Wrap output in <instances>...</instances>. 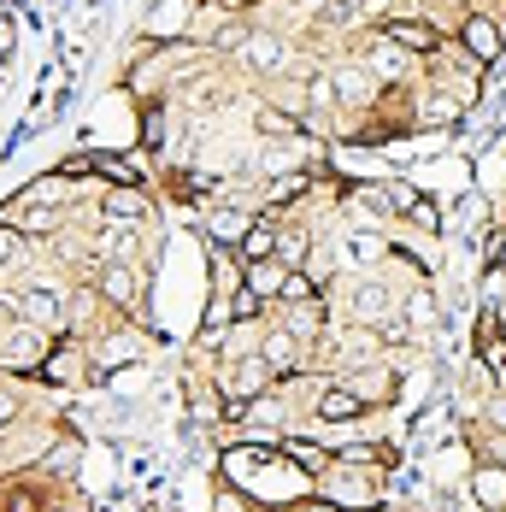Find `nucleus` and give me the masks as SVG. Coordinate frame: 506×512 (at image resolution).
I'll return each instance as SVG.
<instances>
[{"instance_id":"f257e3e1","label":"nucleus","mask_w":506,"mask_h":512,"mask_svg":"<svg viewBox=\"0 0 506 512\" xmlns=\"http://www.w3.org/2000/svg\"><path fill=\"white\" fill-rule=\"evenodd\" d=\"M218 389H224V401H248L253 407V401L271 389V365H265V354H242L236 365H224Z\"/></svg>"},{"instance_id":"f03ea898","label":"nucleus","mask_w":506,"mask_h":512,"mask_svg":"<svg viewBox=\"0 0 506 512\" xmlns=\"http://www.w3.org/2000/svg\"><path fill=\"white\" fill-rule=\"evenodd\" d=\"M6 307H18L36 330H59L65 324V307H59V295H53L48 283H30V289H12L6 295Z\"/></svg>"},{"instance_id":"7ed1b4c3","label":"nucleus","mask_w":506,"mask_h":512,"mask_svg":"<svg viewBox=\"0 0 506 512\" xmlns=\"http://www.w3.org/2000/svg\"><path fill=\"white\" fill-rule=\"evenodd\" d=\"M459 48L471 53L477 65H495V59L506 53V42H501V24H495V18H483V12H471V18L459 24Z\"/></svg>"},{"instance_id":"20e7f679","label":"nucleus","mask_w":506,"mask_h":512,"mask_svg":"<svg viewBox=\"0 0 506 512\" xmlns=\"http://www.w3.org/2000/svg\"><path fill=\"white\" fill-rule=\"evenodd\" d=\"M330 89H336V106H371V101H383V83H377L365 65H336V71H330Z\"/></svg>"},{"instance_id":"39448f33","label":"nucleus","mask_w":506,"mask_h":512,"mask_svg":"<svg viewBox=\"0 0 506 512\" xmlns=\"http://www.w3.org/2000/svg\"><path fill=\"white\" fill-rule=\"evenodd\" d=\"M48 348H53V336L48 330H36V324H24V330H12V342H6V365L12 371H36L42 359H48Z\"/></svg>"},{"instance_id":"423d86ee","label":"nucleus","mask_w":506,"mask_h":512,"mask_svg":"<svg viewBox=\"0 0 506 512\" xmlns=\"http://www.w3.org/2000/svg\"><path fill=\"white\" fill-rule=\"evenodd\" d=\"M383 42H395V48H406V53H436L442 48L436 24H424V18H389V24H383Z\"/></svg>"},{"instance_id":"0eeeda50","label":"nucleus","mask_w":506,"mask_h":512,"mask_svg":"<svg viewBox=\"0 0 506 512\" xmlns=\"http://www.w3.org/2000/svg\"><path fill=\"white\" fill-rule=\"evenodd\" d=\"M242 59H248L259 77H283V71H289V48H283L277 36H248V42H242Z\"/></svg>"},{"instance_id":"6e6552de","label":"nucleus","mask_w":506,"mask_h":512,"mask_svg":"<svg viewBox=\"0 0 506 512\" xmlns=\"http://www.w3.org/2000/svg\"><path fill=\"white\" fill-rule=\"evenodd\" d=\"M101 218H148V195H142V183H112L101 195Z\"/></svg>"},{"instance_id":"1a4fd4ad","label":"nucleus","mask_w":506,"mask_h":512,"mask_svg":"<svg viewBox=\"0 0 506 512\" xmlns=\"http://www.w3.org/2000/svg\"><path fill=\"white\" fill-rule=\"evenodd\" d=\"M395 389H401V383H395L389 365H359L354 371V395L365 401V407H371V401H395Z\"/></svg>"},{"instance_id":"9d476101","label":"nucleus","mask_w":506,"mask_h":512,"mask_svg":"<svg viewBox=\"0 0 506 512\" xmlns=\"http://www.w3.org/2000/svg\"><path fill=\"white\" fill-rule=\"evenodd\" d=\"M389 289L377 283V277H359L354 283V318H365V324H377V318H389Z\"/></svg>"},{"instance_id":"9b49d317","label":"nucleus","mask_w":506,"mask_h":512,"mask_svg":"<svg viewBox=\"0 0 506 512\" xmlns=\"http://www.w3.org/2000/svg\"><path fill=\"white\" fill-rule=\"evenodd\" d=\"M253 124H259V136H283V142H306V124L295 118V112L259 106V112H253Z\"/></svg>"},{"instance_id":"f8f14e48","label":"nucleus","mask_w":506,"mask_h":512,"mask_svg":"<svg viewBox=\"0 0 506 512\" xmlns=\"http://www.w3.org/2000/svg\"><path fill=\"white\" fill-rule=\"evenodd\" d=\"M471 489H477V501L489 512H501L506 507V465H477L471 471Z\"/></svg>"},{"instance_id":"ddd939ff","label":"nucleus","mask_w":506,"mask_h":512,"mask_svg":"<svg viewBox=\"0 0 506 512\" xmlns=\"http://www.w3.org/2000/svg\"><path fill=\"white\" fill-rule=\"evenodd\" d=\"M189 12H195V0H165V6L148 18V42H171V36L183 30V18H189Z\"/></svg>"},{"instance_id":"4468645a","label":"nucleus","mask_w":506,"mask_h":512,"mask_svg":"<svg viewBox=\"0 0 506 512\" xmlns=\"http://www.w3.org/2000/svg\"><path fill=\"white\" fill-rule=\"evenodd\" d=\"M359 412H365V401H359L354 389H324V395H318V418H324V424H348Z\"/></svg>"},{"instance_id":"2eb2a0df","label":"nucleus","mask_w":506,"mask_h":512,"mask_svg":"<svg viewBox=\"0 0 506 512\" xmlns=\"http://www.w3.org/2000/svg\"><path fill=\"white\" fill-rule=\"evenodd\" d=\"M459 112H465V101H459V95H448V89H430V95L418 101V124H459Z\"/></svg>"},{"instance_id":"dca6fc26","label":"nucleus","mask_w":506,"mask_h":512,"mask_svg":"<svg viewBox=\"0 0 506 512\" xmlns=\"http://www.w3.org/2000/svg\"><path fill=\"white\" fill-rule=\"evenodd\" d=\"M248 212H236V206H218V212H212V218H206V230H212V242H218V248H230V242H242V236H248Z\"/></svg>"},{"instance_id":"f3484780","label":"nucleus","mask_w":506,"mask_h":512,"mask_svg":"<svg viewBox=\"0 0 506 512\" xmlns=\"http://www.w3.org/2000/svg\"><path fill=\"white\" fill-rule=\"evenodd\" d=\"M236 248H242V259H277V224H265V218H253L248 224V236H242V242H236Z\"/></svg>"},{"instance_id":"a211bd4d","label":"nucleus","mask_w":506,"mask_h":512,"mask_svg":"<svg viewBox=\"0 0 506 512\" xmlns=\"http://www.w3.org/2000/svg\"><path fill=\"white\" fill-rule=\"evenodd\" d=\"M242 283H248L259 301H277V289H283V265H277V259H253Z\"/></svg>"},{"instance_id":"6ab92c4d","label":"nucleus","mask_w":506,"mask_h":512,"mask_svg":"<svg viewBox=\"0 0 506 512\" xmlns=\"http://www.w3.org/2000/svg\"><path fill=\"white\" fill-rule=\"evenodd\" d=\"M101 295L118 301V307H136V271L130 265H106L101 271Z\"/></svg>"},{"instance_id":"aec40b11","label":"nucleus","mask_w":506,"mask_h":512,"mask_svg":"<svg viewBox=\"0 0 506 512\" xmlns=\"http://www.w3.org/2000/svg\"><path fill=\"white\" fill-rule=\"evenodd\" d=\"M295 359H301V336H295V330H271V336H265V365H271V371H289Z\"/></svg>"},{"instance_id":"412c9836","label":"nucleus","mask_w":506,"mask_h":512,"mask_svg":"<svg viewBox=\"0 0 506 512\" xmlns=\"http://www.w3.org/2000/svg\"><path fill=\"white\" fill-rule=\"evenodd\" d=\"M306 254H312V236L306 230H277V265L283 271H301Z\"/></svg>"},{"instance_id":"4be33fe9","label":"nucleus","mask_w":506,"mask_h":512,"mask_svg":"<svg viewBox=\"0 0 506 512\" xmlns=\"http://www.w3.org/2000/svg\"><path fill=\"white\" fill-rule=\"evenodd\" d=\"M365 71H371V77H401V71H406V48H395V42L371 48V53H365Z\"/></svg>"},{"instance_id":"5701e85b","label":"nucleus","mask_w":506,"mask_h":512,"mask_svg":"<svg viewBox=\"0 0 506 512\" xmlns=\"http://www.w3.org/2000/svg\"><path fill=\"white\" fill-rule=\"evenodd\" d=\"M401 212L412 218V224H418V230H424V236H436V230H442V206L430 201V195H412Z\"/></svg>"},{"instance_id":"b1692460","label":"nucleus","mask_w":506,"mask_h":512,"mask_svg":"<svg viewBox=\"0 0 506 512\" xmlns=\"http://www.w3.org/2000/svg\"><path fill=\"white\" fill-rule=\"evenodd\" d=\"M89 171H101V177H112V183H136V165L118 154H89Z\"/></svg>"},{"instance_id":"393cba45","label":"nucleus","mask_w":506,"mask_h":512,"mask_svg":"<svg viewBox=\"0 0 506 512\" xmlns=\"http://www.w3.org/2000/svg\"><path fill=\"white\" fill-rule=\"evenodd\" d=\"M306 106H312V112H330V106H336L330 71H312V77H306Z\"/></svg>"},{"instance_id":"a878e982","label":"nucleus","mask_w":506,"mask_h":512,"mask_svg":"<svg viewBox=\"0 0 506 512\" xmlns=\"http://www.w3.org/2000/svg\"><path fill=\"white\" fill-rule=\"evenodd\" d=\"M259 307H265V301L253 295L248 283H236V289H230V318H236V324H248V318H259Z\"/></svg>"},{"instance_id":"bb28decb","label":"nucleus","mask_w":506,"mask_h":512,"mask_svg":"<svg viewBox=\"0 0 506 512\" xmlns=\"http://www.w3.org/2000/svg\"><path fill=\"white\" fill-rule=\"evenodd\" d=\"M277 454H283V460H295V465H324V454H318L312 442H283Z\"/></svg>"},{"instance_id":"cd10ccee","label":"nucleus","mask_w":506,"mask_h":512,"mask_svg":"<svg viewBox=\"0 0 506 512\" xmlns=\"http://www.w3.org/2000/svg\"><path fill=\"white\" fill-rule=\"evenodd\" d=\"M142 136H148V148H165V112L148 106V118H142Z\"/></svg>"},{"instance_id":"c85d7f7f","label":"nucleus","mask_w":506,"mask_h":512,"mask_svg":"<svg viewBox=\"0 0 506 512\" xmlns=\"http://www.w3.org/2000/svg\"><path fill=\"white\" fill-rule=\"evenodd\" d=\"M406 312H412L418 324H430V318H436V295H430V289H418V295L406 301Z\"/></svg>"},{"instance_id":"c756f323","label":"nucleus","mask_w":506,"mask_h":512,"mask_svg":"<svg viewBox=\"0 0 506 512\" xmlns=\"http://www.w3.org/2000/svg\"><path fill=\"white\" fill-rule=\"evenodd\" d=\"M12 42H18V24H12V18H0V65L12 59Z\"/></svg>"},{"instance_id":"7c9ffc66","label":"nucleus","mask_w":506,"mask_h":512,"mask_svg":"<svg viewBox=\"0 0 506 512\" xmlns=\"http://www.w3.org/2000/svg\"><path fill=\"white\" fill-rule=\"evenodd\" d=\"M48 465H59V471H65V465H77V442H59V448L48 454Z\"/></svg>"},{"instance_id":"2f4dec72","label":"nucleus","mask_w":506,"mask_h":512,"mask_svg":"<svg viewBox=\"0 0 506 512\" xmlns=\"http://www.w3.org/2000/svg\"><path fill=\"white\" fill-rule=\"evenodd\" d=\"M6 259H18V236H12V230H0V265H6Z\"/></svg>"},{"instance_id":"473e14b6","label":"nucleus","mask_w":506,"mask_h":512,"mask_svg":"<svg viewBox=\"0 0 506 512\" xmlns=\"http://www.w3.org/2000/svg\"><path fill=\"white\" fill-rule=\"evenodd\" d=\"M295 512H342V501H301Z\"/></svg>"},{"instance_id":"72a5a7b5","label":"nucleus","mask_w":506,"mask_h":512,"mask_svg":"<svg viewBox=\"0 0 506 512\" xmlns=\"http://www.w3.org/2000/svg\"><path fill=\"white\" fill-rule=\"evenodd\" d=\"M12 512H36V495L24 489V495H12Z\"/></svg>"},{"instance_id":"f704fd0d","label":"nucleus","mask_w":506,"mask_h":512,"mask_svg":"<svg viewBox=\"0 0 506 512\" xmlns=\"http://www.w3.org/2000/svg\"><path fill=\"white\" fill-rule=\"evenodd\" d=\"M489 424H501V430H506V401H495V407H489Z\"/></svg>"},{"instance_id":"c9c22d12","label":"nucleus","mask_w":506,"mask_h":512,"mask_svg":"<svg viewBox=\"0 0 506 512\" xmlns=\"http://www.w3.org/2000/svg\"><path fill=\"white\" fill-rule=\"evenodd\" d=\"M495 271H506V236H501V248H495Z\"/></svg>"},{"instance_id":"e433bc0d","label":"nucleus","mask_w":506,"mask_h":512,"mask_svg":"<svg viewBox=\"0 0 506 512\" xmlns=\"http://www.w3.org/2000/svg\"><path fill=\"white\" fill-rule=\"evenodd\" d=\"M6 418H12V401H6V395H0V424H6Z\"/></svg>"},{"instance_id":"4c0bfd02","label":"nucleus","mask_w":506,"mask_h":512,"mask_svg":"<svg viewBox=\"0 0 506 512\" xmlns=\"http://www.w3.org/2000/svg\"><path fill=\"white\" fill-rule=\"evenodd\" d=\"M501 389H506V371H501Z\"/></svg>"},{"instance_id":"58836bf2","label":"nucleus","mask_w":506,"mask_h":512,"mask_svg":"<svg viewBox=\"0 0 506 512\" xmlns=\"http://www.w3.org/2000/svg\"><path fill=\"white\" fill-rule=\"evenodd\" d=\"M501 324H506V307H501Z\"/></svg>"}]
</instances>
